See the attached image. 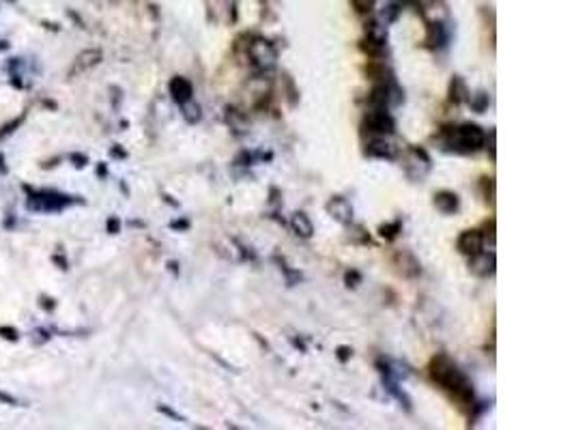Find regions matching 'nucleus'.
Segmentation results:
<instances>
[{
  "mask_svg": "<svg viewBox=\"0 0 574 430\" xmlns=\"http://www.w3.org/2000/svg\"><path fill=\"white\" fill-rule=\"evenodd\" d=\"M228 123H230V125H232L237 132H245V130H247L245 118H243L241 112H237V110H228Z\"/></svg>",
  "mask_w": 574,
  "mask_h": 430,
  "instance_id": "nucleus-20",
  "label": "nucleus"
},
{
  "mask_svg": "<svg viewBox=\"0 0 574 430\" xmlns=\"http://www.w3.org/2000/svg\"><path fill=\"white\" fill-rule=\"evenodd\" d=\"M428 375L441 390L450 392L452 398H456L458 402L463 404L473 402V385L450 355L445 353L434 355L428 363Z\"/></svg>",
  "mask_w": 574,
  "mask_h": 430,
  "instance_id": "nucleus-1",
  "label": "nucleus"
},
{
  "mask_svg": "<svg viewBox=\"0 0 574 430\" xmlns=\"http://www.w3.org/2000/svg\"><path fill=\"white\" fill-rule=\"evenodd\" d=\"M101 50L99 47H86L82 50L76 58H74V63H72V69H69V76L76 78V76H82L86 72H91L93 67H97L101 63Z\"/></svg>",
  "mask_w": 574,
  "mask_h": 430,
  "instance_id": "nucleus-6",
  "label": "nucleus"
},
{
  "mask_svg": "<svg viewBox=\"0 0 574 430\" xmlns=\"http://www.w3.org/2000/svg\"><path fill=\"white\" fill-rule=\"evenodd\" d=\"M168 91H170V97L181 106L189 99H194V84H191L187 78L183 76H174L168 84Z\"/></svg>",
  "mask_w": 574,
  "mask_h": 430,
  "instance_id": "nucleus-10",
  "label": "nucleus"
},
{
  "mask_svg": "<svg viewBox=\"0 0 574 430\" xmlns=\"http://www.w3.org/2000/svg\"><path fill=\"white\" fill-rule=\"evenodd\" d=\"M403 230V224L396 220V222H392V224H386V226H381L378 228V234L383 237V239H388V241H392V239H396L398 237V232Z\"/></svg>",
  "mask_w": 574,
  "mask_h": 430,
  "instance_id": "nucleus-19",
  "label": "nucleus"
},
{
  "mask_svg": "<svg viewBox=\"0 0 574 430\" xmlns=\"http://www.w3.org/2000/svg\"><path fill=\"white\" fill-rule=\"evenodd\" d=\"M443 145L454 153H475L486 145V132L473 123L458 128H448L443 132Z\"/></svg>",
  "mask_w": 574,
  "mask_h": 430,
  "instance_id": "nucleus-2",
  "label": "nucleus"
},
{
  "mask_svg": "<svg viewBox=\"0 0 574 430\" xmlns=\"http://www.w3.org/2000/svg\"><path fill=\"white\" fill-rule=\"evenodd\" d=\"M327 213H330L336 222H340V224H351V222H353V207H351V203H349L347 198H342V196H334V198L327 203Z\"/></svg>",
  "mask_w": 574,
  "mask_h": 430,
  "instance_id": "nucleus-12",
  "label": "nucleus"
},
{
  "mask_svg": "<svg viewBox=\"0 0 574 430\" xmlns=\"http://www.w3.org/2000/svg\"><path fill=\"white\" fill-rule=\"evenodd\" d=\"M394 267H396V271L400 273V276H405V278H415V276H420V263L415 261V256L413 254H409V252H398L396 256H394Z\"/></svg>",
  "mask_w": 574,
  "mask_h": 430,
  "instance_id": "nucleus-14",
  "label": "nucleus"
},
{
  "mask_svg": "<svg viewBox=\"0 0 574 430\" xmlns=\"http://www.w3.org/2000/svg\"><path fill=\"white\" fill-rule=\"evenodd\" d=\"M181 110H183V118L189 123V125H194V123H198V120H201V116H203L201 106H198L194 99H189V101L181 103Z\"/></svg>",
  "mask_w": 574,
  "mask_h": 430,
  "instance_id": "nucleus-17",
  "label": "nucleus"
},
{
  "mask_svg": "<svg viewBox=\"0 0 574 430\" xmlns=\"http://www.w3.org/2000/svg\"><path fill=\"white\" fill-rule=\"evenodd\" d=\"M108 230H110V232H116V230H118V220H116V217H112V220L108 222Z\"/></svg>",
  "mask_w": 574,
  "mask_h": 430,
  "instance_id": "nucleus-27",
  "label": "nucleus"
},
{
  "mask_svg": "<svg viewBox=\"0 0 574 430\" xmlns=\"http://www.w3.org/2000/svg\"><path fill=\"white\" fill-rule=\"evenodd\" d=\"M432 203H434V207H437L441 213H445V215H452V213H456V211H458V207H461L458 196H456L454 192H448V190H441V192H437Z\"/></svg>",
  "mask_w": 574,
  "mask_h": 430,
  "instance_id": "nucleus-15",
  "label": "nucleus"
},
{
  "mask_svg": "<svg viewBox=\"0 0 574 430\" xmlns=\"http://www.w3.org/2000/svg\"><path fill=\"white\" fill-rule=\"evenodd\" d=\"M432 164H430V157L424 149H411L405 157V172L409 179L413 181H422L426 179V174L430 172Z\"/></svg>",
  "mask_w": 574,
  "mask_h": 430,
  "instance_id": "nucleus-5",
  "label": "nucleus"
},
{
  "mask_svg": "<svg viewBox=\"0 0 574 430\" xmlns=\"http://www.w3.org/2000/svg\"><path fill=\"white\" fill-rule=\"evenodd\" d=\"M69 200L65 196H56V194H37L28 200V207L30 209H37V211H58L65 207Z\"/></svg>",
  "mask_w": 574,
  "mask_h": 430,
  "instance_id": "nucleus-13",
  "label": "nucleus"
},
{
  "mask_svg": "<svg viewBox=\"0 0 574 430\" xmlns=\"http://www.w3.org/2000/svg\"><path fill=\"white\" fill-rule=\"evenodd\" d=\"M450 93H452L450 97H452V101H454V103L465 101V99H467V95H469V93H467V86L463 84V80H461V78H454V80H452V91H450Z\"/></svg>",
  "mask_w": 574,
  "mask_h": 430,
  "instance_id": "nucleus-18",
  "label": "nucleus"
},
{
  "mask_svg": "<svg viewBox=\"0 0 574 430\" xmlns=\"http://www.w3.org/2000/svg\"><path fill=\"white\" fill-rule=\"evenodd\" d=\"M351 5L357 13H370L376 5V0H351Z\"/></svg>",
  "mask_w": 574,
  "mask_h": 430,
  "instance_id": "nucleus-21",
  "label": "nucleus"
},
{
  "mask_svg": "<svg viewBox=\"0 0 574 430\" xmlns=\"http://www.w3.org/2000/svg\"><path fill=\"white\" fill-rule=\"evenodd\" d=\"M366 155L376 157V159H394L396 157V147L392 142H388L386 136H378V138H372L366 145Z\"/></svg>",
  "mask_w": 574,
  "mask_h": 430,
  "instance_id": "nucleus-11",
  "label": "nucleus"
},
{
  "mask_svg": "<svg viewBox=\"0 0 574 430\" xmlns=\"http://www.w3.org/2000/svg\"><path fill=\"white\" fill-rule=\"evenodd\" d=\"M366 43L370 47V52L383 50L388 45V28L386 24L381 22H368L366 24Z\"/></svg>",
  "mask_w": 574,
  "mask_h": 430,
  "instance_id": "nucleus-9",
  "label": "nucleus"
},
{
  "mask_svg": "<svg viewBox=\"0 0 574 430\" xmlns=\"http://www.w3.org/2000/svg\"><path fill=\"white\" fill-rule=\"evenodd\" d=\"M0 334H5V338H9V340L18 338V332L13 327H0Z\"/></svg>",
  "mask_w": 574,
  "mask_h": 430,
  "instance_id": "nucleus-23",
  "label": "nucleus"
},
{
  "mask_svg": "<svg viewBox=\"0 0 574 430\" xmlns=\"http://www.w3.org/2000/svg\"><path fill=\"white\" fill-rule=\"evenodd\" d=\"M484 241H486V237H484L480 230H475V228H471V230H463V232H461V237H458V241H456V248H458V252H461V254H465V256H473V254L482 252V248H484Z\"/></svg>",
  "mask_w": 574,
  "mask_h": 430,
  "instance_id": "nucleus-7",
  "label": "nucleus"
},
{
  "mask_svg": "<svg viewBox=\"0 0 574 430\" xmlns=\"http://www.w3.org/2000/svg\"><path fill=\"white\" fill-rule=\"evenodd\" d=\"M247 56H249L252 67L259 72H271L278 63V50L265 37H254L247 43Z\"/></svg>",
  "mask_w": 574,
  "mask_h": 430,
  "instance_id": "nucleus-3",
  "label": "nucleus"
},
{
  "mask_svg": "<svg viewBox=\"0 0 574 430\" xmlns=\"http://www.w3.org/2000/svg\"><path fill=\"white\" fill-rule=\"evenodd\" d=\"M0 400H3V402H7V404H18V400H16L13 396L5 394V392H0Z\"/></svg>",
  "mask_w": 574,
  "mask_h": 430,
  "instance_id": "nucleus-26",
  "label": "nucleus"
},
{
  "mask_svg": "<svg viewBox=\"0 0 574 430\" xmlns=\"http://www.w3.org/2000/svg\"><path fill=\"white\" fill-rule=\"evenodd\" d=\"M488 138H490V142H488V151H490V159L495 162V132H490V134H488Z\"/></svg>",
  "mask_w": 574,
  "mask_h": 430,
  "instance_id": "nucleus-24",
  "label": "nucleus"
},
{
  "mask_svg": "<svg viewBox=\"0 0 574 430\" xmlns=\"http://www.w3.org/2000/svg\"><path fill=\"white\" fill-rule=\"evenodd\" d=\"M361 130L364 134H370L374 138L378 136H392L396 132V123L394 118L390 116L388 110H370L361 123Z\"/></svg>",
  "mask_w": 574,
  "mask_h": 430,
  "instance_id": "nucleus-4",
  "label": "nucleus"
},
{
  "mask_svg": "<svg viewBox=\"0 0 574 430\" xmlns=\"http://www.w3.org/2000/svg\"><path fill=\"white\" fill-rule=\"evenodd\" d=\"M469 269L471 273L480 276V278H488L495 273V267H497V259L493 252H478L473 256H469Z\"/></svg>",
  "mask_w": 574,
  "mask_h": 430,
  "instance_id": "nucleus-8",
  "label": "nucleus"
},
{
  "mask_svg": "<svg viewBox=\"0 0 574 430\" xmlns=\"http://www.w3.org/2000/svg\"><path fill=\"white\" fill-rule=\"evenodd\" d=\"M291 228L301 239H310L314 234V226H312L310 217L305 213H301V211H297V213L291 215Z\"/></svg>",
  "mask_w": 574,
  "mask_h": 430,
  "instance_id": "nucleus-16",
  "label": "nucleus"
},
{
  "mask_svg": "<svg viewBox=\"0 0 574 430\" xmlns=\"http://www.w3.org/2000/svg\"><path fill=\"white\" fill-rule=\"evenodd\" d=\"M344 282H347V286H357V282H361V276L357 271H347Z\"/></svg>",
  "mask_w": 574,
  "mask_h": 430,
  "instance_id": "nucleus-22",
  "label": "nucleus"
},
{
  "mask_svg": "<svg viewBox=\"0 0 574 430\" xmlns=\"http://www.w3.org/2000/svg\"><path fill=\"white\" fill-rule=\"evenodd\" d=\"M338 357H340L342 361H347V359L351 357V349H347V346H340V349H338Z\"/></svg>",
  "mask_w": 574,
  "mask_h": 430,
  "instance_id": "nucleus-25",
  "label": "nucleus"
}]
</instances>
